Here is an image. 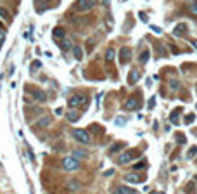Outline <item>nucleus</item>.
Instances as JSON below:
<instances>
[{
	"label": "nucleus",
	"instance_id": "obj_1",
	"mask_svg": "<svg viewBox=\"0 0 197 194\" xmlns=\"http://www.w3.org/2000/svg\"><path fill=\"white\" fill-rule=\"evenodd\" d=\"M67 104H69L71 109H76V108H81V106L88 104V99H86V95H83V94H75V95L69 97Z\"/></svg>",
	"mask_w": 197,
	"mask_h": 194
},
{
	"label": "nucleus",
	"instance_id": "obj_2",
	"mask_svg": "<svg viewBox=\"0 0 197 194\" xmlns=\"http://www.w3.org/2000/svg\"><path fill=\"white\" fill-rule=\"evenodd\" d=\"M62 168H64V172H75V170L80 168V161L75 160L73 156H67L62 160Z\"/></svg>",
	"mask_w": 197,
	"mask_h": 194
},
{
	"label": "nucleus",
	"instance_id": "obj_3",
	"mask_svg": "<svg viewBox=\"0 0 197 194\" xmlns=\"http://www.w3.org/2000/svg\"><path fill=\"white\" fill-rule=\"evenodd\" d=\"M73 137H75L78 142H81V144H88V142H90L88 132H86V130H81V128H76V130H73Z\"/></svg>",
	"mask_w": 197,
	"mask_h": 194
},
{
	"label": "nucleus",
	"instance_id": "obj_4",
	"mask_svg": "<svg viewBox=\"0 0 197 194\" xmlns=\"http://www.w3.org/2000/svg\"><path fill=\"white\" fill-rule=\"evenodd\" d=\"M133 156H137V153H133V151H125L123 154H119V165H126L130 163L131 160H133Z\"/></svg>",
	"mask_w": 197,
	"mask_h": 194
},
{
	"label": "nucleus",
	"instance_id": "obj_5",
	"mask_svg": "<svg viewBox=\"0 0 197 194\" xmlns=\"http://www.w3.org/2000/svg\"><path fill=\"white\" fill-rule=\"evenodd\" d=\"M93 5H95V2H92V0H80L78 11H90V9H93Z\"/></svg>",
	"mask_w": 197,
	"mask_h": 194
},
{
	"label": "nucleus",
	"instance_id": "obj_6",
	"mask_svg": "<svg viewBox=\"0 0 197 194\" xmlns=\"http://www.w3.org/2000/svg\"><path fill=\"white\" fill-rule=\"evenodd\" d=\"M130 56H131V50L128 47H123L121 50H119V57H121V63L126 64L128 61H130Z\"/></svg>",
	"mask_w": 197,
	"mask_h": 194
},
{
	"label": "nucleus",
	"instance_id": "obj_7",
	"mask_svg": "<svg viewBox=\"0 0 197 194\" xmlns=\"http://www.w3.org/2000/svg\"><path fill=\"white\" fill-rule=\"evenodd\" d=\"M138 80H140V71L133 69L130 75H128V83H130V85H133V83L138 82Z\"/></svg>",
	"mask_w": 197,
	"mask_h": 194
},
{
	"label": "nucleus",
	"instance_id": "obj_8",
	"mask_svg": "<svg viewBox=\"0 0 197 194\" xmlns=\"http://www.w3.org/2000/svg\"><path fill=\"white\" fill-rule=\"evenodd\" d=\"M125 180H126V182H130V184H140V177L137 175V173H126V175H125Z\"/></svg>",
	"mask_w": 197,
	"mask_h": 194
},
{
	"label": "nucleus",
	"instance_id": "obj_9",
	"mask_svg": "<svg viewBox=\"0 0 197 194\" xmlns=\"http://www.w3.org/2000/svg\"><path fill=\"white\" fill-rule=\"evenodd\" d=\"M114 194H135L133 189H130V187H125V186H118L114 189Z\"/></svg>",
	"mask_w": 197,
	"mask_h": 194
},
{
	"label": "nucleus",
	"instance_id": "obj_10",
	"mask_svg": "<svg viewBox=\"0 0 197 194\" xmlns=\"http://www.w3.org/2000/svg\"><path fill=\"white\" fill-rule=\"evenodd\" d=\"M138 106H140V104H138V101H137V99H133V97L125 102V108H126V109H138Z\"/></svg>",
	"mask_w": 197,
	"mask_h": 194
},
{
	"label": "nucleus",
	"instance_id": "obj_11",
	"mask_svg": "<svg viewBox=\"0 0 197 194\" xmlns=\"http://www.w3.org/2000/svg\"><path fill=\"white\" fill-rule=\"evenodd\" d=\"M185 24H183V23H180V24H176L175 26V30H173V35H175V37H182L183 33H185Z\"/></svg>",
	"mask_w": 197,
	"mask_h": 194
},
{
	"label": "nucleus",
	"instance_id": "obj_12",
	"mask_svg": "<svg viewBox=\"0 0 197 194\" xmlns=\"http://www.w3.org/2000/svg\"><path fill=\"white\" fill-rule=\"evenodd\" d=\"M66 116H67V121H71V123H75V121H78L80 120V113H76L75 109H71Z\"/></svg>",
	"mask_w": 197,
	"mask_h": 194
},
{
	"label": "nucleus",
	"instance_id": "obj_13",
	"mask_svg": "<svg viewBox=\"0 0 197 194\" xmlns=\"http://www.w3.org/2000/svg\"><path fill=\"white\" fill-rule=\"evenodd\" d=\"M33 97L37 99V101H40V102L47 101V94H45L43 90H35V92H33Z\"/></svg>",
	"mask_w": 197,
	"mask_h": 194
},
{
	"label": "nucleus",
	"instance_id": "obj_14",
	"mask_svg": "<svg viewBox=\"0 0 197 194\" xmlns=\"http://www.w3.org/2000/svg\"><path fill=\"white\" fill-rule=\"evenodd\" d=\"M80 189V182L78 180H69V182H67V191H71V192H76V191Z\"/></svg>",
	"mask_w": 197,
	"mask_h": 194
},
{
	"label": "nucleus",
	"instance_id": "obj_15",
	"mask_svg": "<svg viewBox=\"0 0 197 194\" xmlns=\"http://www.w3.org/2000/svg\"><path fill=\"white\" fill-rule=\"evenodd\" d=\"M114 56H116L114 48H111V47H109L107 50H106V61H107V63H112V61H114Z\"/></svg>",
	"mask_w": 197,
	"mask_h": 194
},
{
	"label": "nucleus",
	"instance_id": "obj_16",
	"mask_svg": "<svg viewBox=\"0 0 197 194\" xmlns=\"http://www.w3.org/2000/svg\"><path fill=\"white\" fill-rule=\"evenodd\" d=\"M59 45H61V48H62L64 52H66V50H69V48H73V43H71V40H67V38H64Z\"/></svg>",
	"mask_w": 197,
	"mask_h": 194
},
{
	"label": "nucleus",
	"instance_id": "obj_17",
	"mask_svg": "<svg viewBox=\"0 0 197 194\" xmlns=\"http://www.w3.org/2000/svg\"><path fill=\"white\" fill-rule=\"evenodd\" d=\"M54 38H62V40H64V37H66V31H64L62 30V28H59V26H57L56 28V30H54Z\"/></svg>",
	"mask_w": 197,
	"mask_h": 194
},
{
	"label": "nucleus",
	"instance_id": "obj_18",
	"mask_svg": "<svg viewBox=\"0 0 197 194\" xmlns=\"http://www.w3.org/2000/svg\"><path fill=\"white\" fill-rule=\"evenodd\" d=\"M48 125H50V116H45L37 121V127H48Z\"/></svg>",
	"mask_w": 197,
	"mask_h": 194
},
{
	"label": "nucleus",
	"instance_id": "obj_19",
	"mask_svg": "<svg viewBox=\"0 0 197 194\" xmlns=\"http://www.w3.org/2000/svg\"><path fill=\"white\" fill-rule=\"evenodd\" d=\"M73 52H75V57L78 61L83 59V50H81V47H73Z\"/></svg>",
	"mask_w": 197,
	"mask_h": 194
},
{
	"label": "nucleus",
	"instance_id": "obj_20",
	"mask_svg": "<svg viewBox=\"0 0 197 194\" xmlns=\"http://www.w3.org/2000/svg\"><path fill=\"white\" fill-rule=\"evenodd\" d=\"M149 57H150V52H149V50H144V52L140 54V63L145 64L147 61H149Z\"/></svg>",
	"mask_w": 197,
	"mask_h": 194
},
{
	"label": "nucleus",
	"instance_id": "obj_21",
	"mask_svg": "<svg viewBox=\"0 0 197 194\" xmlns=\"http://www.w3.org/2000/svg\"><path fill=\"white\" fill-rule=\"evenodd\" d=\"M195 154H197V146H192V147H190V151H189V154H187V158H189V160H192V158H195Z\"/></svg>",
	"mask_w": 197,
	"mask_h": 194
},
{
	"label": "nucleus",
	"instance_id": "obj_22",
	"mask_svg": "<svg viewBox=\"0 0 197 194\" xmlns=\"http://www.w3.org/2000/svg\"><path fill=\"white\" fill-rule=\"evenodd\" d=\"M170 89L171 90H178L180 89V82H178V80H171V82H170Z\"/></svg>",
	"mask_w": 197,
	"mask_h": 194
},
{
	"label": "nucleus",
	"instance_id": "obj_23",
	"mask_svg": "<svg viewBox=\"0 0 197 194\" xmlns=\"http://www.w3.org/2000/svg\"><path fill=\"white\" fill-rule=\"evenodd\" d=\"M73 154H75V156H73L75 160H76V158H86V153H85V151H75Z\"/></svg>",
	"mask_w": 197,
	"mask_h": 194
},
{
	"label": "nucleus",
	"instance_id": "obj_24",
	"mask_svg": "<svg viewBox=\"0 0 197 194\" xmlns=\"http://www.w3.org/2000/svg\"><path fill=\"white\" fill-rule=\"evenodd\" d=\"M178 113H180V111H173V113L170 115V120H171V121H175V123L178 121Z\"/></svg>",
	"mask_w": 197,
	"mask_h": 194
},
{
	"label": "nucleus",
	"instance_id": "obj_25",
	"mask_svg": "<svg viewBox=\"0 0 197 194\" xmlns=\"http://www.w3.org/2000/svg\"><path fill=\"white\" fill-rule=\"evenodd\" d=\"M144 166H147V161H140V163H137V165L133 166V170H142Z\"/></svg>",
	"mask_w": 197,
	"mask_h": 194
},
{
	"label": "nucleus",
	"instance_id": "obj_26",
	"mask_svg": "<svg viewBox=\"0 0 197 194\" xmlns=\"http://www.w3.org/2000/svg\"><path fill=\"white\" fill-rule=\"evenodd\" d=\"M114 123H116V125H125V123H126V118H123V116L119 118V116H118V118L114 120Z\"/></svg>",
	"mask_w": 197,
	"mask_h": 194
},
{
	"label": "nucleus",
	"instance_id": "obj_27",
	"mask_svg": "<svg viewBox=\"0 0 197 194\" xmlns=\"http://www.w3.org/2000/svg\"><path fill=\"white\" fill-rule=\"evenodd\" d=\"M0 18H2V19H7L9 18V12L5 11L4 7H0Z\"/></svg>",
	"mask_w": 197,
	"mask_h": 194
},
{
	"label": "nucleus",
	"instance_id": "obj_28",
	"mask_svg": "<svg viewBox=\"0 0 197 194\" xmlns=\"http://www.w3.org/2000/svg\"><path fill=\"white\" fill-rule=\"evenodd\" d=\"M40 66H42L40 61H33V63H31V71H35L37 68H40Z\"/></svg>",
	"mask_w": 197,
	"mask_h": 194
},
{
	"label": "nucleus",
	"instance_id": "obj_29",
	"mask_svg": "<svg viewBox=\"0 0 197 194\" xmlns=\"http://www.w3.org/2000/svg\"><path fill=\"white\" fill-rule=\"evenodd\" d=\"M190 12L197 14V2H192V4H190Z\"/></svg>",
	"mask_w": 197,
	"mask_h": 194
},
{
	"label": "nucleus",
	"instance_id": "obj_30",
	"mask_svg": "<svg viewBox=\"0 0 197 194\" xmlns=\"http://www.w3.org/2000/svg\"><path fill=\"white\" fill-rule=\"evenodd\" d=\"M185 191H187V192H190V194H195V189H194L192 184H190V186H187V187H185Z\"/></svg>",
	"mask_w": 197,
	"mask_h": 194
},
{
	"label": "nucleus",
	"instance_id": "obj_31",
	"mask_svg": "<svg viewBox=\"0 0 197 194\" xmlns=\"http://www.w3.org/2000/svg\"><path fill=\"white\" fill-rule=\"evenodd\" d=\"M194 120H195V116H194V115H189V116H185V121H187V123H192Z\"/></svg>",
	"mask_w": 197,
	"mask_h": 194
},
{
	"label": "nucleus",
	"instance_id": "obj_32",
	"mask_svg": "<svg viewBox=\"0 0 197 194\" xmlns=\"http://www.w3.org/2000/svg\"><path fill=\"white\" fill-rule=\"evenodd\" d=\"M92 127V132H95V134H101V128H99V125H90Z\"/></svg>",
	"mask_w": 197,
	"mask_h": 194
},
{
	"label": "nucleus",
	"instance_id": "obj_33",
	"mask_svg": "<svg viewBox=\"0 0 197 194\" xmlns=\"http://www.w3.org/2000/svg\"><path fill=\"white\" fill-rule=\"evenodd\" d=\"M4 40H5V33L2 30H0V47H2V43H4Z\"/></svg>",
	"mask_w": 197,
	"mask_h": 194
},
{
	"label": "nucleus",
	"instance_id": "obj_34",
	"mask_svg": "<svg viewBox=\"0 0 197 194\" xmlns=\"http://www.w3.org/2000/svg\"><path fill=\"white\" fill-rule=\"evenodd\" d=\"M154 104H156V101H154V97H152V99H150V102H149V108L152 109V108H154Z\"/></svg>",
	"mask_w": 197,
	"mask_h": 194
},
{
	"label": "nucleus",
	"instance_id": "obj_35",
	"mask_svg": "<svg viewBox=\"0 0 197 194\" xmlns=\"http://www.w3.org/2000/svg\"><path fill=\"white\" fill-rule=\"evenodd\" d=\"M152 30H154V33H161V30L157 26H152Z\"/></svg>",
	"mask_w": 197,
	"mask_h": 194
},
{
	"label": "nucleus",
	"instance_id": "obj_36",
	"mask_svg": "<svg viewBox=\"0 0 197 194\" xmlns=\"http://www.w3.org/2000/svg\"><path fill=\"white\" fill-rule=\"evenodd\" d=\"M192 43H194V47L197 48V40H192Z\"/></svg>",
	"mask_w": 197,
	"mask_h": 194
},
{
	"label": "nucleus",
	"instance_id": "obj_37",
	"mask_svg": "<svg viewBox=\"0 0 197 194\" xmlns=\"http://www.w3.org/2000/svg\"><path fill=\"white\" fill-rule=\"evenodd\" d=\"M150 194H159V192H150ZM161 194H163V192H161Z\"/></svg>",
	"mask_w": 197,
	"mask_h": 194
},
{
	"label": "nucleus",
	"instance_id": "obj_38",
	"mask_svg": "<svg viewBox=\"0 0 197 194\" xmlns=\"http://www.w3.org/2000/svg\"><path fill=\"white\" fill-rule=\"evenodd\" d=\"M0 26H2V23H0Z\"/></svg>",
	"mask_w": 197,
	"mask_h": 194
}]
</instances>
